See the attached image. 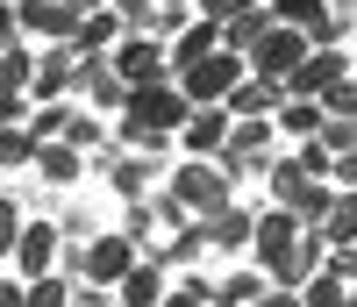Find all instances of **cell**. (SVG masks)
Here are the masks:
<instances>
[{"instance_id":"obj_1","label":"cell","mask_w":357,"mask_h":307,"mask_svg":"<svg viewBox=\"0 0 357 307\" xmlns=\"http://www.w3.org/2000/svg\"><path fill=\"white\" fill-rule=\"evenodd\" d=\"M186 114H193V107H186V93H178L172 79H158V86H129L122 114H114V143H122V150H143V158L165 165V143L178 136V121H186Z\"/></svg>"},{"instance_id":"obj_2","label":"cell","mask_w":357,"mask_h":307,"mask_svg":"<svg viewBox=\"0 0 357 307\" xmlns=\"http://www.w3.org/2000/svg\"><path fill=\"white\" fill-rule=\"evenodd\" d=\"M243 79H250V65H243V57H229V50L200 57V65H186V72H172V86L186 93V107H222Z\"/></svg>"},{"instance_id":"obj_3","label":"cell","mask_w":357,"mask_h":307,"mask_svg":"<svg viewBox=\"0 0 357 307\" xmlns=\"http://www.w3.org/2000/svg\"><path fill=\"white\" fill-rule=\"evenodd\" d=\"M165 193L178 200V214H215V207H229V179L215 172V158H186L178 172H165Z\"/></svg>"},{"instance_id":"obj_4","label":"cell","mask_w":357,"mask_h":307,"mask_svg":"<svg viewBox=\"0 0 357 307\" xmlns=\"http://www.w3.org/2000/svg\"><path fill=\"white\" fill-rule=\"evenodd\" d=\"M107 72L122 79V86H158V79H172L165 43H158V36H122V43L107 50Z\"/></svg>"},{"instance_id":"obj_5","label":"cell","mask_w":357,"mask_h":307,"mask_svg":"<svg viewBox=\"0 0 357 307\" xmlns=\"http://www.w3.org/2000/svg\"><path fill=\"white\" fill-rule=\"evenodd\" d=\"M336 79H350V50H307L279 86H286V100H321Z\"/></svg>"},{"instance_id":"obj_6","label":"cell","mask_w":357,"mask_h":307,"mask_svg":"<svg viewBox=\"0 0 357 307\" xmlns=\"http://www.w3.org/2000/svg\"><path fill=\"white\" fill-rule=\"evenodd\" d=\"M136 264V243L114 229V236H86V250H79V279H93V286H122V271Z\"/></svg>"},{"instance_id":"obj_7","label":"cell","mask_w":357,"mask_h":307,"mask_svg":"<svg viewBox=\"0 0 357 307\" xmlns=\"http://www.w3.org/2000/svg\"><path fill=\"white\" fill-rule=\"evenodd\" d=\"M100 179H107L122 200H143V193L165 179V165H158V158H143V150H107V158H100Z\"/></svg>"},{"instance_id":"obj_8","label":"cell","mask_w":357,"mask_h":307,"mask_svg":"<svg viewBox=\"0 0 357 307\" xmlns=\"http://www.w3.org/2000/svg\"><path fill=\"white\" fill-rule=\"evenodd\" d=\"M57 250H65V229H57V222H22L15 271H22V279H43V271H57Z\"/></svg>"},{"instance_id":"obj_9","label":"cell","mask_w":357,"mask_h":307,"mask_svg":"<svg viewBox=\"0 0 357 307\" xmlns=\"http://www.w3.org/2000/svg\"><path fill=\"white\" fill-rule=\"evenodd\" d=\"M293 243H301V222H293L286 207H264L257 229H250V250H257V271H264V279H272V264H286Z\"/></svg>"},{"instance_id":"obj_10","label":"cell","mask_w":357,"mask_h":307,"mask_svg":"<svg viewBox=\"0 0 357 307\" xmlns=\"http://www.w3.org/2000/svg\"><path fill=\"white\" fill-rule=\"evenodd\" d=\"M72 72H79V57H72V43H50V50H36V72H29V100H65L72 93Z\"/></svg>"},{"instance_id":"obj_11","label":"cell","mask_w":357,"mask_h":307,"mask_svg":"<svg viewBox=\"0 0 357 307\" xmlns=\"http://www.w3.org/2000/svg\"><path fill=\"white\" fill-rule=\"evenodd\" d=\"M301 57H307V36H301V29H272V36H264L243 65H250V79H286Z\"/></svg>"},{"instance_id":"obj_12","label":"cell","mask_w":357,"mask_h":307,"mask_svg":"<svg viewBox=\"0 0 357 307\" xmlns=\"http://www.w3.org/2000/svg\"><path fill=\"white\" fill-rule=\"evenodd\" d=\"M72 93H86V100H93V114H122L129 86L107 72V57H79V72H72Z\"/></svg>"},{"instance_id":"obj_13","label":"cell","mask_w":357,"mask_h":307,"mask_svg":"<svg viewBox=\"0 0 357 307\" xmlns=\"http://www.w3.org/2000/svg\"><path fill=\"white\" fill-rule=\"evenodd\" d=\"M178 143H186V158H222L229 143V107H193L178 121Z\"/></svg>"},{"instance_id":"obj_14","label":"cell","mask_w":357,"mask_h":307,"mask_svg":"<svg viewBox=\"0 0 357 307\" xmlns=\"http://www.w3.org/2000/svg\"><path fill=\"white\" fill-rule=\"evenodd\" d=\"M215 50H222V22H200V15H193V22L165 43V65L186 72V65H200V57H215Z\"/></svg>"},{"instance_id":"obj_15","label":"cell","mask_w":357,"mask_h":307,"mask_svg":"<svg viewBox=\"0 0 357 307\" xmlns=\"http://www.w3.org/2000/svg\"><path fill=\"white\" fill-rule=\"evenodd\" d=\"M279 100H286V86H279V79H243L222 107H229V121H272Z\"/></svg>"},{"instance_id":"obj_16","label":"cell","mask_w":357,"mask_h":307,"mask_svg":"<svg viewBox=\"0 0 357 307\" xmlns=\"http://www.w3.org/2000/svg\"><path fill=\"white\" fill-rule=\"evenodd\" d=\"M250 229H257V214L250 207H215V214H200V236L215 243V250H250Z\"/></svg>"},{"instance_id":"obj_17","label":"cell","mask_w":357,"mask_h":307,"mask_svg":"<svg viewBox=\"0 0 357 307\" xmlns=\"http://www.w3.org/2000/svg\"><path fill=\"white\" fill-rule=\"evenodd\" d=\"M122 36H129V29L114 22V8H93V15H79V29H72V57H107Z\"/></svg>"},{"instance_id":"obj_18","label":"cell","mask_w":357,"mask_h":307,"mask_svg":"<svg viewBox=\"0 0 357 307\" xmlns=\"http://www.w3.org/2000/svg\"><path fill=\"white\" fill-rule=\"evenodd\" d=\"M114 300H122V307H158L165 300V264L158 257H136L122 271V286H114Z\"/></svg>"},{"instance_id":"obj_19","label":"cell","mask_w":357,"mask_h":307,"mask_svg":"<svg viewBox=\"0 0 357 307\" xmlns=\"http://www.w3.org/2000/svg\"><path fill=\"white\" fill-rule=\"evenodd\" d=\"M264 36H272V15H264V8H250V15L222 22V50H229V57H250Z\"/></svg>"},{"instance_id":"obj_20","label":"cell","mask_w":357,"mask_h":307,"mask_svg":"<svg viewBox=\"0 0 357 307\" xmlns=\"http://www.w3.org/2000/svg\"><path fill=\"white\" fill-rule=\"evenodd\" d=\"M272 136H293V143L321 136V107H314V100H279V114H272Z\"/></svg>"},{"instance_id":"obj_21","label":"cell","mask_w":357,"mask_h":307,"mask_svg":"<svg viewBox=\"0 0 357 307\" xmlns=\"http://www.w3.org/2000/svg\"><path fill=\"white\" fill-rule=\"evenodd\" d=\"M264 286H272V279H264L257 264H250V271H229V279L215 286V300H207V307H257V300H264Z\"/></svg>"},{"instance_id":"obj_22","label":"cell","mask_w":357,"mask_h":307,"mask_svg":"<svg viewBox=\"0 0 357 307\" xmlns=\"http://www.w3.org/2000/svg\"><path fill=\"white\" fill-rule=\"evenodd\" d=\"M29 165H36L43 179H57V186H72V179L86 172V158H79L72 143H36V158H29Z\"/></svg>"},{"instance_id":"obj_23","label":"cell","mask_w":357,"mask_h":307,"mask_svg":"<svg viewBox=\"0 0 357 307\" xmlns=\"http://www.w3.org/2000/svg\"><path fill=\"white\" fill-rule=\"evenodd\" d=\"M321 243H329V250H350V243H357V193H336V200H329Z\"/></svg>"},{"instance_id":"obj_24","label":"cell","mask_w":357,"mask_h":307,"mask_svg":"<svg viewBox=\"0 0 357 307\" xmlns=\"http://www.w3.org/2000/svg\"><path fill=\"white\" fill-rule=\"evenodd\" d=\"M264 179H272V207H293V200H301V193L314 186V179H307L301 165H293V158H272V165H264Z\"/></svg>"},{"instance_id":"obj_25","label":"cell","mask_w":357,"mask_h":307,"mask_svg":"<svg viewBox=\"0 0 357 307\" xmlns=\"http://www.w3.org/2000/svg\"><path fill=\"white\" fill-rule=\"evenodd\" d=\"M200 250H207V236H200V222H186V229H172V243H158V250H143V257H158V264H200Z\"/></svg>"},{"instance_id":"obj_26","label":"cell","mask_w":357,"mask_h":307,"mask_svg":"<svg viewBox=\"0 0 357 307\" xmlns=\"http://www.w3.org/2000/svg\"><path fill=\"white\" fill-rule=\"evenodd\" d=\"M293 300H301V307H343V300H350V286L336 279L329 264H321V271H307V286L293 293Z\"/></svg>"},{"instance_id":"obj_27","label":"cell","mask_w":357,"mask_h":307,"mask_svg":"<svg viewBox=\"0 0 357 307\" xmlns=\"http://www.w3.org/2000/svg\"><path fill=\"white\" fill-rule=\"evenodd\" d=\"M29 72H36V50H29V43L0 50V86H8V93H29Z\"/></svg>"},{"instance_id":"obj_28","label":"cell","mask_w":357,"mask_h":307,"mask_svg":"<svg viewBox=\"0 0 357 307\" xmlns=\"http://www.w3.org/2000/svg\"><path fill=\"white\" fill-rule=\"evenodd\" d=\"M22 307H72V286L43 271V279H22Z\"/></svg>"},{"instance_id":"obj_29","label":"cell","mask_w":357,"mask_h":307,"mask_svg":"<svg viewBox=\"0 0 357 307\" xmlns=\"http://www.w3.org/2000/svg\"><path fill=\"white\" fill-rule=\"evenodd\" d=\"M65 121H72V107H65V100H50V107L29 114L22 129H29V143H57V136H65Z\"/></svg>"},{"instance_id":"obj_30","label":"cell","mask_w":357,"mask_h":307,"mask_svg":"<svg viewBox=\"0 0 357 307\" xmlns=\"http://www.w3.org/2000/svg\"><path fill=\"white\" fill-rule=\"evenodd\" d=\"M186 22H193V0H158V8H151V36H158V43H172Z\"/></svg>"},{"instance_id":"obj_31","label":"cell","mask_w":357,"mask_h":307,"mask_svg":"<svg viewBox=\"0 0 357 307\" xmlns=\"http://www.w3.org/2000/svg\"><path fill=\"white\" fill-rule=\"evenodd\" d=\"M314 107H321V121H350V114H357V72H350V79H336Z\"/></svg>"},{"instance_id":"obj_32","label":"cell","mask_w":357,"mask_h":307,"mask_svg":"<svg viewBox=\"0 0 357 307\" xmlns=\"http://www.w3.org/2000/svg\"><path fill=\"white\" fill-rule=\"evenodd\" d=\"M29 158H36L29 129H22V121H0V172H15V165H29Z\"/></svg>"},{"instance_id":"obj_33","label":"cell","mask_w":357,"mask_h":307,"mask_svg":"<svg viewBox=\"0 0 357 307\" xmlns=\"http://www.w3.org/2000/svg\"><path fill=\"white\" fill-rule=\"evenodd\" d=\"M207 300H215V286H207V279H178V286H165L158 307H207Z\"/></svg>"},{"instance_id":"obj_34","label":"cell","mask_w":357,"mask_h":307,"mask_svg":"<svg viewBox=\"0 0 357 307\" xmlns=\"http://www.w3.org/2000/svg\"><path fill=\"white\" fill-rule=\"evenodd\" d=\"M114 8V22L129 29V36H151V0H107Z\"/></svg>"},{"instance_id":"obj_35","label":"cell","mask_w":357,"mask_h":307,"mask_svg":"<svg viewBox=\"0 0 357 307\" xmlns=\"http://www.w3.org/2000/svg\"><path fill=\"white\" fill-rule=\"evenodd\" d=\"M250 8H264V0H193L200 22H236V15H250Z\"/></svg>"},{"instance_id":"obj_36","label":"cell","mask_w":357,"mask_h":307,"mask_svg":"<svg viewBox=\"0 0 357 307\" xmlns=\"http://www.w3.org/2000/svg\"><path fill=\"white\" fill-rule=\"evenodd\" d=\"M293 165H301V172H307V179H329V165H336V158H329V150H321V143H314V136H307V143H301V150H293Z\"/></svg>"},{"instance_id":"obj_37","label":"cell","mask_w":357,"mask_h":307,"mask_svg":"<svg viewBox=\"0 0 357 307\" xmlns=\"http://www.w3.org/2000/svg\"><path fill=\"white\" fill-rule=\"evenodd\" d=\"M15 236H22V207L0 193V257H15Z\"/></svg>"},{"instance_id":"obj_38","label":"cell","mask_w":357,"mask_h":307,"mask_svg":"<svg viewBox=\"0 0 357 307\" xmlns=\"http://www.w3.org/2000/svg\"><path fill=\"white\" fill-rule=\"evenodd\" d=\"M329 186L336 193H357V150H343V158L329 165Z\"/></svg>"},{"instance_id":"obj_39","label":"cell","mask_w":357,"mask_h":307,"mask_svg":"<svg viewBox=\"0 0 357 307\" xmlns=\"http://www.w3.org/2000/svg\"><path fill=\"white\" fill-rule=\"evenodd\" d=\"M0 121H29V93H8V86H0Z\"/></svg>"},{"instance_id":"obj_40","label":"cell","mask_w":357,"mask_h":307,"mask_svg":"<svg viewBox=\"0 0 357 307\" xmlns=\"http://www.w3.org/2000/svg\"><path fill=\"white\" fill-rule=\"evenodd\" d=\"M0 307H22V279H0Z\"/></svg>"},{"instance_id":"obj_41","label":"cell","mask_w":357,"mask_h":307,"mask_svg":"<svg viewBox=\"0 0 357 307\" xmlns=\"http://www.w3.org/2000/svg\"><path fill=\"white\" fill-rule=\"evenodd\" d=\"M329 8H336V15H343V22H357V0H329Z\"/></svg>"},{"instance_id":"obj_42","label":"cell","mask_w":357,"mask_h":307,"mask_svg":"<svg viewBox=\"0 0 357 307\" xmlns=\"http://www.w3.org/2000/svg\"><path fill=\"white\" fill-rule=\"evenodd\" d=\"M65 8H79V15H93V8H107V0H65Z\"/></svg>"},{"instance_id":"obj_43","label":"cell","mask_w":357,"mask_h":307,"mask_svg":"<svg viewBox=\"0 0 357 307\" xmlns=\"http://www.w3.org/2000/svg\"><path fill=\"white\" fill-rule=\"evenodd\" d=\"M8 8H15V15H29V8H43V0H8Z\"/></svg>"},{"instance_id":"obj_44","label":"cell","mask_w":357,"mask_h":307,"mask_svg":"<svg viewBox=\"0 0 357 307\" xmlns=\"http://www.w3.org/2000/svg\"><path fill=\"white\" fill-rule=\"evenodd\" d=\"M350 72H357V50H350Z\"/></svg>"},{"instance_id":"obj_45","label":"cell","mask_w":357,"mask_h":307,"mask_svg":"<svg viewBox=\"0 0 357 307\" xmlns=\"http://www.w3.org/2000/svg\"><path fill=\"white\" fill-rule=\"evenodd\" d=\"M343 307H357V293H350V300H343Z\"/></svg>"},{"instance_id":"obj_46","label":"cell","mask_w":357,"mask_h":307,"mask_svg":"<svg viewBox=\"0 0 357 307\" xmlns=\"http://www.w3.org/2000/svg\"><path fill=\"white\" fill-rule=\"evenodd\" d=\"M107 307H122V300H107Z\"/></svg>"}]
</instances>
